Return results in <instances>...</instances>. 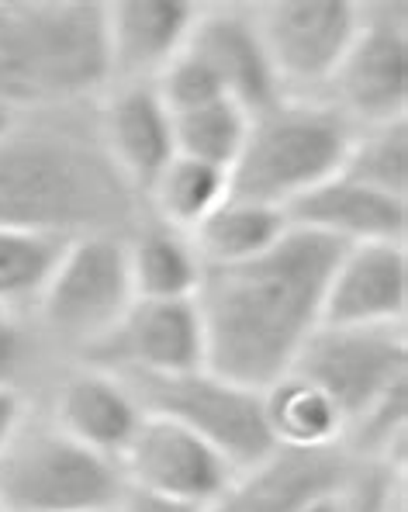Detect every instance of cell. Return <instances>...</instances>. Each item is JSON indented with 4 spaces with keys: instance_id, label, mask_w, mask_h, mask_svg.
Segmentation results:
<instances>
[{
    "instance_id": "15",
    "label": "cell",
    "mask_w": 408,
    "mask_h": 512,
    "mask_svg": "<svg viewBox=\"0 0 408 512\" xmlns=\"http://www.w3.org/2000/svg\"><path fill=\"white\" fill-rule=\"evenodd\" d=\"M346 464L332 450H270L263 461L232 474L208 512H301L315 495L339 492Z\"/></svg>"
},
{
    "instance_id": "24",
    "label": "cell",
    "mask_w": 408,
    "mask_h": 512,
    "mask_svg": "<svg viewBox=\"0 0 408 512\" xmlns=\"http://www.w3.org/2000/svg\"><path fill=\"white\" fill-rule=\"evenodd\" d=\"M66 243L56 232L0 225V312L39 305Z\"/></svg>"
},
{
    "instance_id": "11",
    "label": "cell",
    "mask_w": 408,
    "mask_h": 512,
    "mask_svg": "<svg viewBox=\"0 0 408 512\" xmlns=\"http://www.w3.org/2000/svg\"><path fill=\"white\" fill-rule=\"evenodd\" d=\"M118 464L128 488L191 502L201 509H208L236 474L208 440L160 416L142 419L139 433L132 436Z\"/></svg>"
},
{
    "instance_id": "30",
    "label": "cell",
    "mask_w": 408,
    "mask_h": 512,
    "mask_svg": "<svg viewBox=\"0 0 408 512\" xmlns=\"http://www.w3.org/2000/svg\"><path fill=\"white\" fill-rule=\"evenodd\" d=\"M301 512H346V502H343V488L339 492H326V495H315Z\"/></svg>"
},
{
    "instance_id": "9",
    "label": "cell",
    "mask_w": 408,
    "mask_h": 512,
    "mask_svg": "<svg viewBox=\"0 0 408 512\" xmlns=\"http://www.w3.org/2000/svg\"><path fill=\"white\" fill-rule=\"evenodd\" d=\"M253 21L281 87L312 90L326 87L339 70L364 14L346 0H284L263 7Z\"/></svg>"
},
{
    "instance_id": "28",
    "label": "cell",
    "mask_w": 408,
    "mask_h": 512,
    "mask_svg": "<svg viewBox=\"0 0 408 512\" xmlns=\"http://www.w3.org/2000/svg\"><path fill=\"white\" fill-rule=\"evenodd\" d=\"M28 419L25 412V398L14 384H0V454L7 450V443L14 440V433L21 429V423Z\"/></svg>"
},
{
    "instance_id": "2",
    "label": "cell",
    "mask_w": 408,
    "mask_h": 512,
    "mask_svg": "<svg viewBox=\"0 0 408 512\" xmlns=\"http://www.w3.org/2000/svg\"><path fill=\"white\" fill-rule=\"evenodd\" d=\"M132 205V187L111 167L101 135L73 128H14L0 139V225L56 236L111 232Z\"/></svg>"
},
{
    "instance_id": "20",
    "label": "cell",
    "mask_w": 408,
    "mask_h": 512,
    "mask_svg": "<svg viewBox=\"0 0 408 512\" xmlns=\"http://www.w3.org/2000/svg\"><path fill=\"white\" fill-rule=\"evenodd\" d=\"M263 395V419L284 450H332L346 436V416L326 388L301 371H287Z\"/></svg>"
},
{
    "instance_id": "29",
    "label": "cell",
    "mask_w": 408,
    "mask_h": 512,
    "mask_svg": "<svg viewBox=\"0 0 408 512\" xmlns=\"http://www.w3.org/2000/svg\"><path fill=\"white\" fill-rule=\"evenodd\" d=\"M118 509L122 512H208L201 506H191V502H177V499H166V495L139 492V488H128Z\"/></svg>"
},
{
    "instance_id": "18",
    "label": "cell",
    "mask_w": 408,
    "mask_h": 512,
    "mask_svg": "<svg viewBox=\"0 0 408 512\" xmlns=\"http://www.w3.org/2000/svg\"><path fill=\"white\" fill-rule=\"evenodd\" d=\"M101 146L111 167L122 173L128 187L146 191L166 163L177 156L173 142V115L166 111L153 84H122L104 101Z\"/></svg>"
},
{
    "instance_id": "23",
    "label": "cell",
    "mask_w": 408,
    "mask_h": 512,
    "mask_svg": "<svg viewBox=\"0 0 408 512\" xmlns=\"http://www.w3.org/2000/svg\"><path fill=\"white\" fill-rule=\"evenodd\" d=\"M146 194L153 201L160 225L191 236L204 218L229 198L232 184H229V170L177 153L160 170V177L146 187Z\"/></svg>"
},
{
    "instance_id": "4",
    "label": "cell",
    "mask_w": 408,
    "mask_h": 512,
    "mask_svg": "<svg viewBox=\"0 0 408 512\" xmlns=\"http://www.w3.org/2000/svg\"><path fill=\"white\" fill-rule=\"evenodd\" d=\"M353 135V122L332 104L284 97L249 122L243 153L229 170L232 198L287 212L301 194L343 170Z\"/></svg>"
},
{
    "instance_id": "32",
    "label": "cell",
    "mask_w": 408,
    "mask_h": 512,
    "mask_svg": "<svg viewBox=\"0 0 408 512\" xmlns=\"http://www.w3.org/2000/svg\"><path fill=\"white\" fill-rule=\"evenodd\" d=\"M0 512H7V509H4V502H0Z\"/></svg>"
},
{
    "instance_id": "12",
    "label": "cell",
    "mask_w": 408,
    "mask_h": 512,
    "mask_svg": "<svg viewBox=\"0 0 408 512\" xmlns=\"http://www.w3.org/2000/svg\"><path fill=\"white\" fill-rule=\"evenodd\" d=\"M336 104L353 125H384L405 118L408 42L395 18H367L329 80Z\"/></svg>"
},
{
    "instance_id": "21",
    "label": "cell",
    "mask_w": 408,
    "mask_h": 512,
    "mask_svg": "<svg viewBox=\"0 0 408 512\" xmlns=\"http://www.w3.org/2000/svg\"><path fill=\"white\" fill-rule=\"evenodd\" d=\"M287 232H291V222H287L284 208L229 194L191 232V243L204 267H232V263H249L270 253Z\"/></svg>"
},
{
    "instance_id": "14",
    "label": "cell",
    "mask_w": 408,
    "mask_h": 512,
    "mask_svg": "<svg viewBox=\"0 0 408 512\" xmlns=\"http://www.w3.org/2000/svg\"><path fill=\"white\" fill-rule=\"evenodd\" d=\"M187 49L215 73L218 87L229 101H236L249 118L263 115L284 101V87L277 80L256 21L236 11H201Z\"/></svg>"
},
{
    "instance_id": "19",
    "label": "cell",
    "mask_w": 408,
    "mask_h": 512,
    "mask_svg": "<svg viewBox=\"0 0 408 512\" xmlns=\"http://www.w3.org/2000/svg\"><path fill=\"white\" fill-rule=\"evenodd\" d=\"M142 419H146V412H142L139 398L118 374L87 367L59 388L52 423L94 454L122 461Z\"/></svg>"
},
{
    "instance_id": "27",
    "label": "cell",
    "mask_w": 408,
    "mask_h": 512,
    "mask_svg": "<svg viewBox=\"0 0 408 512\" xmlns=\"http://www.w3.org/2000/svg\"><path fill=\"white\" fill-rule=\"evenodd\" d=\"M21 357H25V336L21 326L11 319V312H0V384H14Z\"/></svg>"
},
{
    "instance_id": "31",
    "label": "cell",
    "mask_w": 408,
    "mask_h": 512,
    "mask_svg": "<svg viewBox=\"0 0 408 512\" xmlns=\"http://www.w3.org/2000/svg\"><path fill=\"white\" fill-rule=\"evenodd\" d=\"M14 128H18V108H11V104L0 97V139H7Z\"/></svg>"
},
{
    "instance_id": "7",
    "label": "cell",
    "mask_w": 408,
    "mask_h": 512,
    "mask_svg": "<svg viewBox=\"0 0 408 512\" xmlns=\"http://www.w3.org/2000/svg\"><path fill=\"white\" fill-rule=\"evenodd\" d=\"M135 301L128 243L115 232L73 236L39 298L45 326L63 340L94 346L118 326Z\"/></svg>"
},
{
    "instance_id": "5",
    "label": "cell",
    "mask_w": 408,
    "mask_h": 512,
    "mask_svg": "<svg viewBox=\"0 0 408 512\" xmlns=\"http://www.w3.org/2000/svg\"><path fill=\"white\" fill-rule=\"evenodd\" d=\"M128 481L122 464L63 433L56 423H21L0 454V502L7 512H111Z\"/></svg>"
},
{
    "instance_id": "1",
    "label": "cell",
    "mask_w": 408,
    "mask_h": 512,
    "mask_svg": "<svg viewBox=\"0 0 408 512\" xmlns=\"http://www.w3.org/2000/svg\"><path fill=\"white\" fill-rule=\"evenodd\" d=\"M339 253V243L291 225L281 243L256 260L204 267L194 295L204 367L253 391L294 371L322 326V301Z\"/></svg>"
},
{
    "instance_id": "26",
    "label": "cell",
    "mask_w": 408,
    "mask_h": 512,
    "mask_svg": "<svg viewBox=\"0 0 408 512\" xmlns=\"http://www.w3.org/2000/svg\"><path fill=\"white\" fill-rule=\"evenodd\" d=\"M346 177L360 180V184L374 187V191L408 194V128L405 118L384 125H370L364 132L353 135L350 156H346L343 170Z\"/></svg>"
},
{
    "instance_id": "10",
    "label": "cell",
    "mask_w": 408,
    "mask_h": 512,
    "mask_svg": "<svg viewBox=\"0 0 408 512\" xmlns=\"http://www.w3.org/2000/svg\"><path fill=\"white\" fill-rule=\"evenodd\" d=\"M90 367L118 378H166L204 367V329L194 298H135L108 336L87 346Z\"/></svg>"
},
{
    "instance_id": "17",
    "label": "cell",
    "mask_w": 408,
    "mask_h": 512,
    "mask_svg": "<svg viewBox=\"0 0 408 512\" xmlns=\"http://www.w3.org/2000/svg\"><path fill=\"white\" fill-rule=\"evenodd\" d=\"M201 7L184 0H118L104 4L111 77L122 84H153L156 73L184 52Z\"/></svg>"
},
{
    "instance_id": "25",
    "label": "cell",
    "mask_w": 408,
    "mask_h": 512,
    "mask_svg": "<svg viewBox=\"0 0 408 512\" xmlns=\"http://www.w3.org/2000/svg\"><path fill=\"white\" fill-rule=\"evenodd\" d=\"M253 118L229 97H218L184 115H173V142L180 156L211 163V167L232 170L243 153V142Z\"/></svg>"
},
{
    "instance_id": "8",
    "label": "cell",
    "mask_w": 408,
    "mask_h": 512,
    "mask_svg": "<svg viewBox=\"0 0 408 512\" xmlns=\"http://www.w3.org/2000/svg\"><path fill=\"white\" fill-rule=\"evenodd\" d=\"M294 371L326 388L332 402L343 409L346 433L367 416L374 405L405 388L408 350L405 326L391 329H350L319 326L305 343Z\"/></svg>"
},
{
    "instance_id": "16",
    "label": "cell",
    "mask_w": 408,
    "mask_h": 512,
    "mask_svg": "<svg viewBox=\"0 0 408 512\" xmlns=\"http://www.w3.org/2000/svg\"><path fill=\"white\" fill-rule=\"evenodd\" d=\"M287 222L339 246L405 243L408 201L336 173L315 191L301 194L294 205H287Z\"/></svg>"
},
{
    "instance_id": "33",
    "label": "cell",
    "mask_w": 408,
    "mask_h": 512,
    "mask_svg": "<svg viewBox=\"0 0 408 512\" xmlns=\"http://www.w3.org/2000/svg\"><path fill=\"white\" fill-rule=\"evenodd\" d=\"M111 512H122V509H111Z\"/></svg>"
},
{
    "instance_id": "6",
    "label": "cell",
    "mask_w": 408,
    "mask_h": 512,
    "mask_svg": "<svg viewBox=\"0 0 408 512\" xmlns=\"http://www.w3.org/2000/svg\"><path fill=\"white\" fill-rule=\"evenodd\" d=\"M135 391L146 416H160L208 440L236 471L263 461L274 436L263 419V395L218 378L208 367L166 378H122Z\"/></svg>"
},
{
    "instance_id": "3",
    "label": "cell",
    "mask_w": 408,
    "mask_h": 512,
    "mask_svg": "<svg viewBox=\"0 0 408 512\" xmlns=\"http://www.w3.org/2000/svg\"><path fill=\"white\" fill-rule=\"evenodd\" d=\"M111 80L101 4H0V97L59 108Z\"/></svg>"
},
{
    "instance_id": "13",
    "label": "cell",
    "mask_w": 408,
    "mask_h": 512,
    "mask_svg": "<svg viewBox=\"0 0 408 512\" xmlns=\"http://www.w3.org/2000/svg\"><path fill=\"white\" fill-rule=\"evenodd\" d=\"M408 315L405 243L343 246L326 284L322 326L391 329Z\"/></svg>"
},
{
    "instance_id": "22",
    "label": "cell",
    "mask_w": 408,
    "mask_h": 512,
    "mask_svg": "<svg viewBox=\"0 0 408 512\" xmlns=\"http://www.w3.org/2000/svg\"><path fill=\"white\" fill-rule=\"evenodd\" d=\"M128 270H132L135 298L153 301H187L198 295L204 263L194 250L191 236L166 225L142 232L128 243Z\"/></svg>"
}]
</instances>
